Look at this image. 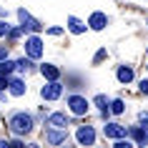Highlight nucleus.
Wrapping results in <instances>:
<instances>
[{
  "instance_id": "obj_1",
  "label": "nucleus",
  "mask_w": 148,
  "mask_h": 148,
  "mask_svg": "<svg viewBox=\"0 0 148 148\" xmlns=\"http://www.w3.org/2000/svg\"><path fill=\"white\" fill-rule=\"evenodd\" d=\"M8 128L13 136H28V133L35 128V121H33L30 113H25V110H18V113H13L8 121Z\"/></svg>"
},
{
  "instance_id": "obj_2",
  "label": "nucleus",
  "mask_w": 148,
  "mask_h": 148,
  "mask_svg": "<svg viewBox=\"0 0 148 148\" xmlns=\"http://www.w3.org/2000/svg\"><path fill=\"white\" fill-rule=\"evenodd\" d=\"M125 136H131L133 138V146H140V148H146L148 146V125H131L128 131H125Z\"/></svg>"
},
{
  "instance_id": "obj_3",
  "label": "nucleus",
  "mask_w": 148,
  "mask_h": 148,
  "mask_svg": "<svg viewBox=\"0 0 148 148\" xmlns=\"http://www.w3.org/2000/svg\"><path fill=\"white\" fill-rule=\"evenodd\" d=\"M18 20H20V28H23V30H33V33H40V30H43V23L35 20L25 8L18 10Z\"/></svg>"
},
{
  "instance_id": "obj_4",
  "label": "nucleus",
  "mask_w": 148,
  "mask_h": 148,
  "mask_svg": "<svg viewBox=\"0 0 148 148\" xmlns=\"http://www.w3.org/2000/svg\"><path fill=\"white\" fill-rule=\"evenodd\" d=\"M25 55L30 58V60H38L40 55H43V40L38 35H30V38H25Z\"/></svg>"
},
{
  "instance_id": "obj_5",
  "label": "nucleus",
  "mask_w": 148,
  "mask_h": 148,
  "mask_svg": "<svg viewBox=\"0 0 148 148\" xmlns=\"http://www.w3.org/2000/svg\"><path fill=\"white\" fill-rule=\"evenodd\" d=\"M68 108H70L73 116H86L88 113V101L83 95H70L68 98Z\"/></svg>"
},
{
  "instance_id": "obj_6",
  "label": "nucleus",
  "mask_w": 148,
  "mask_h": 148,
  "mask_svg": "<svg viewBox=\"0 0 148 148\" xmlns=\"http://www.w3.org/2000/svg\"><path fill=\"white\" fill-rule=\"evenodd\" d=\"M65 138H68L65 128H48L45 131V143L48 146H60V143H65Z\"/></svg>"
},
{
  "instance_id": "obj_7",
  "label": "nucleus",
  "mask_w": 148,
  "mask_h": 148,
  "mask_svg": "<svg viewBox=\"0 0 148 148\" xmlns=\"http://www.w3.org/2000/svg\"><path fill=\"white\" fill-rule=\"evenodd\" d=\"M75 140H78L80 146H93V143H95V131H93V125H80L78 133H75Z\"/></svg>"
},
{
  "instance_id": "obj_8",
  "label": "nucleus",
  "mask_w": 148,
  "mask_h": 148,
  "mask_svg": "<svg viewBox=\"0 0 148 148\" xmlns=\"http://www.w3.org/2000/svg\"><path fill=\"white\" fill-rule=\"evenodd\" d=\"M40 95L45 98V101H58L63 95V86L58 83V80H50L48 86H43V90H40Z\"/></svg>"
},
{
  "instance_id": "obj_9",
  "label": "nucleus",
  "mask_w": 148,
  "mask_h": 148,
  "mask_svg": "<svg viewBox=\"0 0 148 148\" xmlns=\"http://www.w3.org/2000/svg\"><path fill=\"white\" fill-rule=\"evenodd\" d=\"M103 136L106 138H125V125H121V123H106L103 125Z\"/></svg>"
},
{
  "instance_id": "obj_10",
  "label": "nucleus",
  "mask_w": 148,
  "mask_h": 148,
  "mask_svg": "<svg viewBox=\"0 0 148 148\" xmlns=\"http://www.w3.org/2000/svg\"><path fill=\"white\" fill-rule=\"evenodd\" d=\"M88 25H90L93 30H103V28L108 25V15H106V13H101V10H95L93 15L88 18Z\"/></svg>"
},
{
  "instance_id": "obj_11",
  "label": "nucleus",
  "mask_w": 148,
  "mask_h": 148,
  "mask_svg": "<svg viewBox=\"0 0 148 148\" xmlns=\"http://www.w3.org/2000/svg\"><path fill=\"white\" fill-rule=\"evenodd\" d=\"M45 125L48 128H65V125H68V116H65V113H50L48 121H45Z\"/></svg>"
},
{
  "instance_id": "obj_12",
  "label": "nucleus",
  "mask_w": 148,
  "mask_h": 148,
  "mask_svg": "<svg viewBox=\"0 0 148 148\" xmlns=\"http://www.w3.org/2000/svg\"><path fill=\"white\" fill-rule=\"evenodd\" d=\"M8 90L13 95H23L25 93V80L23 78H8Z\"/></svg>"
},
{
  "instance_id": "obj_13",
  "label": "nucleus",
  "mask_w": 148,
  "mask_h": 148,
  "mask_svg": "<svg viewBox=\"0 0 148 148\" xmlns=\"http://www.w3.org/2000/svg\"><path fill=\"white\" fill-rule=\"evenodd\" d=\"M116 78L121 80V83H131L133 80V68L131 65H121V68L116 70Z\"/></svg>"
},
{
  "instance_id": "obj_14",
  "label": "nucleus",
  "mask_w": 148,
  "mask_h": 148,
  "mask_svg": "<svg viewBox=\"0 0 148 148\" xmlns=\"http://www.w3.org/2000/svg\"><path fill=\"white\" fill-rule=\"evenodd\" d=\"M40 73H43V75H45L48 80H58V78H60V70L55 68V65H50V63L40 65Z\"/></svg>"
},
{
  "instance_id": "obj_15",
  "label": "nucleus",
  "mask_w": 148,
  "mask_h": 148,
  "mask_svg": "<svg viewBox=\"0 0 148 148\" xmlns=\"http://www.w3.org/2000/svg\"><path fill=\"white\" fill-rule=\"evenodd\" d=\"M86 28H88V25H86V23H80L78 18H73V15L68 18V30H70V33L80 35V33H86Z\"/></svg>"
},
{
  "instance_id": "obj_16",
  "label": "nucleus",
  "mask_w": 148,
  "mask_h": 148,
  "mask_svg": "<svg viewBox=\"0 0 148 148\" xmlns=\"http://www.w3.org/2000/svg\"><path fill=\"white\" fill-rule=\"evenodd\" d=\"M13 70H15V63H13V60H8V58H5V60L0 63V75H5V78H8Z\"/></svg>"
},
{
  "instance_id": "obj_17",
  "label": "nucleus",
  "mask_w": 148,
  "mask_h": 148,
  "mask_svg": "<svg viewBox=\"0 0 148 148\" xmlns=\"http://www.w3.org/2000/svg\"><path fill=\"white\" fill-rule=\"evenodd\" d=\"M30 68H33V60H30V58H20V60L15 63V70H20V73H28Z\"/></svg>"
},
{
  "instance_id": "obj_18",
  "label": "nucleus",
  "mask_w": 148,
  "mask_h": 148,
  "mask_svg": "<svg viewBox=\"0 0 148 148\" xmlns=\"http://www.w3.org/2000/svg\"><path fill=\"white\" fill-rule=\"evenodd\" d=\"M95 106H98V108H101V113L106 116V113H108V106H110V101L106 98V95H95Z\"/></svg>"
},
{
  "instance_id": "obj_19",
  "label": "nucleus",
  "mask_w": 148,
  "mask_h": 148,
  "mask_svg": "<svg viewBox=\"0 0 148 148\" xmlns=\"http://www.w3.org/2000/svg\"><path fill=\"white\" fill-rule=\"evenodd\" d=\"M108 110L113 113V116H121V113L125 110V103H123V101H113V103L108 106Z\"/></svg>"
},
{
  "instance_id": "obj_20",
  "label": "nucleus",
  "mask_w": 148,
  "mask_h": 148,
  "mask_svg": "<svg viewBox=\"0 0 148 148\" xmlns=\"http://www.w3.org/2000/svg\"><path fill=\"white\" fill-rule=\"evenodd\" d=\"M20 35H23V28H8V33H5L8 40H18Z\"/></svg>"
},
{
  "instance_id": "obj_21",
  "label": "nucleus",
  "mask_w": 148,
  "mask_h": 148,
  "mask_svg": "<svg viewBox=\"0 0 148 148\" xmlns=\"http://www.w3.org/2000/svg\"><path fill=\"white\" fill-rule=\"evenodd\" d=\"M116 148H133V143H131V140H125V138H118L116 140Z\"/></svg>"
},
{
  "instance_id": "obj_22",
  "label": "nucleus",
  "mask_w": 148,
  "mask_h": 148,
  "mask_svg": "<svg viewBox=\"0 0 148 148\" xmlns=\"http://www.w3.org/2000/svg\"><path fill=\"white\" fill-rule=\"evenodd\" d=\"M8 55H10V48H8V45H0V63L5 60Z\"/></svg>"
},
{
  "instance_id": "obj_23",
  "label": "nucleus",
  "mask_w": 148,
  "mask_h": 148,
  "mask_svg": "<svg viewBox=\"0 0 148 148\" xmlns=\"http://www.w3.org/2000/svg\"><path fill=\"white\" fill-rule=\"evenodd\" d=\"M138 88H140V93H143V95H148V80H146V78L138 83Z\"/></svg>"
},
{
  "instance_id": "obj_24",
  "label": "nucleus",
  "mask_w": 148,
  "mask_h": 148,
  "mask_svg": "<svg viewBox=\"0 0 148 148\" xmlns=\"http://www.w3.org/2000/svg\"><path fill=\"white\" fill-rule=\"evenodd\" d=\"M138 121L143 125H148V113H146V110H140V113H138Z\"/></svg>"
},
{
  "instance_id": "obj_25",
  "label": "nucleus",
  "mask_w": 148,
  "mask_h": 148,
  "mask_svg": "<svg viewBox=\"0 0 148 148\" xmlns=\"http://www.w3.org/2000/svg\"><path fill=\"white\" fill-rule=\"evenodd\" d=\"M5 33H8V23L0 20V38H5Z\"/></svg>"
},
{
  "instance_id": "obj_26",
  "label": "nucleus",
  "mask_w": 148,
  "mask_h": 148,
  "mask_svg": "<svg viewBox=\"0 0 148 148\" xmlns=\"http://www.w3.org/2000/svg\"><path fill=\"white\" fill-rule=\"evenodd\" d=\"M5 88H8V78H5V75H0V90H5Z\"/></svg>"
},
{
  "instance_id": "obj_27",
  "label": "nucleus",
  "mask_w": 148,
  "mask_h": 148,
  "mask_svg": "<svg viewBox=\"0 0 148 148\" xmlns=\"http://www.w3.org/2000/svg\"><path fill=\"white\" fill-rule=\"evenodd\" d=\"M10 146H13V148H25V146H23V140H18V138H15V140H10Z\"/></svg>"
},
{
  "instance_id": "obj_28",
  "label": "nucleus",
  "mask_w": 148,
  "mask_h": 148,
  "mask_svg": "<svg viewBox=\"0 0 148 148\" xmlns=\"http://www.w3.org/2000/svg\"><path fill=\"white\" fill-rule=\"evenodd\" d=\"M103 58H106V50H98V55H95V63H101Z\"/></svg>"
},
{
  "instance_id": "obj_29",
  "label": "nucleus",
  "mask_w": 148,
  "mask_h": 148,
  "mask_svg": "<svg viewBox=\"0 0 148 148\" xmlns=\"http://www.w3.org/2000/svg\"><path fill=\"white\" fill-rule=\"evenodd\" d=\"M48 33H50V35H60V33H63V28H50Z\"/></svg>"
},
{
  "instance_id": "obj_30",
  "label": "nucleus",
  "mask_w": 148,
  "mask_h": 148,
  "mask_svg": "<svg viewBox=\"0 0 148 148\" xmlns=\"http://www.w3.org/2000/svg\"><path fill=\"white\" fill-rule=\"evenodd\" d=\"M0 148H13V146H10V140H0Z\"/></svg>"
},
{
  "instance_id": "obj_31",
  "label": "nucleus",
  "mask_w": 148,
  "mask_h": 148,
  "mask_svg": "<svg viewBox=\"0 0 148 148\" xmlns=\"http://www.w3.org/2000/svg\"><path fill=\"white\" fill-rule=\"evenodd\" d=\"M28 148H40V146H38V143H28Z\"/></svg>"
},
{
  "instance_id": "obj_32",
  "label": "nucleus",
  "mask_w": 148,
  "mask_h": 148,
  "mask_svg": "<svg viewBox=\"0 0 148 148\" xmlns=\"http://www.w3.org/2000/svg\"><path fill=\"white\" fill-rule=\"evenodd\" d=\"M146 55H148V48H146Z\"/></svg>"
},
{
  "instance_id": "obj_33",
  "label": "nucleus",
  "mask_w": 148,
  "mask_h": 148,
  "mask_svg": "<svg viewBox=\"0 0 148 148\" xmlns=\"http://www.w3.org/2000/svg\"><path fill=\"white\" fill-rule=\"evenodd\" d=\"M146 68H148V63H146Z\"/></svg>"
},
{
  "instance_id": "obj_34",
  "label": "nucleus",
  "mask_w": 148,
  "mask_h": 148,
  "mask_svg": "<svg viewBox=\"0 0 148 148\" xmlns=\"http://www.w3.org/2000/svg\"><path fill=\"white\" fill-rule=\"evenodd\" d=\"M146 25H148V20H146Z\"/></svg>"
}]
</instances>
